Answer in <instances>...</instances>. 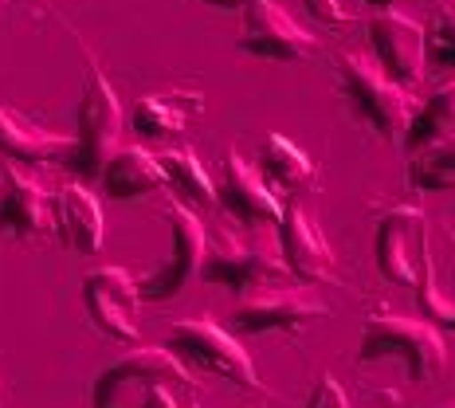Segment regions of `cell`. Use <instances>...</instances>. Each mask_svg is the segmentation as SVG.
Listing matches in <instances>:
<instances>
[{"label":"cell","mask_w":455,"mask_h":408,"mask_svg":"<svg viewBox=\"0 0 455 408\" xmlns=\"http://www.w3.org/2000/svg\"><path fill=\"white\" fill-rule=\"evenodd\" d=\"M87 60V91L79 99V110H75V138H71V149H68V169L75 173V181L91 185L102 177L107 161L118 154V141H122V102H118V91L110 87L107 71L99 68L91 52H83Z\"/></svg>","instance_id":"6da1fadb"},{"label":"cell","mask_w":455,"mask_h":408,"mask_svg":"<svg viewBox=\"0 0 455 408\" xmlns=\"http://www.w3.org/2000/svg\"><path fill=\"white\" fill-rule=\"evenodd\" d=\"M401 362L409 369L412 381H432L443 373L448 362V341H443L440 326L428 318H409V315H377L365 318L362 341H357V362L377 365V362Z\"/></svg>","instance_id":"7a4b0ae2"},{"label":"cell","mask_w":455,"mask_h":408,"mask_svg":"<svg viewBox=\"0 0 455 408\" xmlns=\"http://www.w3.org/2000/svg\"><path fill=\"white\" fill-rule=\"evenodd\" d=\"M338 87H341V99L357 110V118L369 122L385 141H404L409 122L420 102L412 99L404 83H396L393 75H385L377 68V60L357 55V52H341Z\"/></svg>","instance_id":"3957f363"},{"label":"cell","mask_w":455,"mask_h":408,"mask_svg":"<svg viewBox=\"0 0 455 408\" xmlns=\"http://www.w3.org/2000/svg\"><path fill=\"white\" fill-rule=\"evenodd\" d=\"M204 283H220L232 295H255L263 287H279V279H291L283 255H271L267 248L240 232V220H228L208 232L204 252Z\"/></svg>","instance_id":"277c9868"},{"label":"cell","mask_w":455,"mask_h":408,"mask_svg":"<svg viewBox=\"0 0 455 408\" xmlns=\"http://www.w3.org/2000/svg\"><path fill=\"white\" fill-rule=\"evenodd\" d=\"M154 385H173L185 393H196V377L185 369L181 354L169 346H130L114 365H107L91 385V404L94 408H122L130 388H154Z\"/></svg>","instance_id":"5b68a950"},{"label":"cell","mask_w":455,"mask_h":408,"mask_svg":"<svg viewBox=\"0 0 455 408\" xmlns=\"http://www.w3.org/2000/svg\"><path fill=\"white\" fill-rule=\"evenodd\" d=\"M169 349L188 357V362L204 365L208 373L224 377L235 388H248V393H263V377L255 369L251 354L240 346V338L228 334L224 326H216L212 318H181L169 330Z\"/></svg>","instance_id":"8992f818"},{"label":"cell","mask_w":455,"mask_h":408,"mask_svg":"<svg viewBox=\"0 0 455 408\" xmlns=\"http://www.w3.org/2000/svg\"><path fill=\"white\" fill-rule=\"evenodd\" d=\"M165 224H169V255L157 263L149 275H141V302H169L177 299L188 283L201 275L204 268V252H208V228L204 220L185 204H169L165 208Z\"/></svg>","instance_id":"52a82bcc"},{"label":"cell","mask_w":455,"mask_h":408,"mask_svg":"<svg viewBox=\"0 0 455 408\" xmlns=\"http://www.w3.org/2000/svg\"><path fill=\"white\" fill-rule=\"evenodd\" d=\"M330 307L322 302L315 291L307 287H263L248 295L240 307L232 310V330L248 338H263V334H291L299 338L302 330H310L315 322H326Z\"/></svg>","instance_id":"ba28073f"},{"label":"cell","mask_w":455,"mask_h":408,"mask_svg":"<svg viewBox=\"0 0 455 408\" xmlns=\"http://www.w3.org/2000/svg\"><path fill=\"white\" fill-rule=\"evenodd\" d=\"M83 307H87L94 330H99L102 338L138 346V338H141V330H138L141 283L126 268L87 271V279H83Z\"/></svg>","instance_id":"9c48e42d"},{"label":"cell","mask_w":455,"mask_h":408,"mask_svg":"<svg viewBox=\"0 0 455 408\" xmlns=\"http://www.w3.org/2000/svg\"><path fill=\"white\" fill-rule=\"evenodd\" d=\"M428 228H432L428 212L416 204H396L393 212L381 216L373 255H377V268H381L388 283H396V287H416L424 255L432 252Z\"/></svg>","instance_id":"30bf717a"},{"label":"cell","mask_w":455,"mask_h":408,"mask_svg":"<svg viewBox=\"0 0 455 408\" xmlns=\"http://www.w3.org/2000/svg\"><path fill=\"white\" fill-rule=\"evenodd\" d=\"M240 52L275 63H299L318 52V36L310 28H302L279 0H251L243 8Z\"/></svg>","instance_id":"8fae6325"},{"label":"cell","mask_w":455,"mask_h":408,"mask_svg":"<svg viewBox=\"0 0 455 408\" xmlns=\"http://www.w3.org/2000/svg\"><path fill=\"white\" fill-rule=\"evenodd\" d=\"M279 255L287 263L291 279L299 283H338V260L334 248L326 244L315 212H307L302 204L287 201L279 220Z\"/></svg>","instance_id":"7c38bea8"},{"label":"cell","mask_w":455,"mask_h":408,"mask_svg":"<svg viewBox=\"0 0 455 408\" xmlns=\"http://www.w3.org/2000/svg\"><path fill=\"white\" fill-rule=\"evenodd\" d=\"M216 188H220V208L232 220H240V224H279L283 220L287 201L263 181L259 169L248 165V157L240 149H228L224 154Z\"/></svg>","instance_id":"4fadbf2b"},{"label":"cell","mask_w":455,"mask_h":408,"mask_svg":"<svg viewBox=\"0 0 455 408\" xmlns=\"http://www.w3.org/2000/svg\"><path fill=\"white\" fill-rule=\"evenodd\" d=\"M44 232H52V196L24 161H8L0 177V236L36 240Z\"/></svg>","instance_id":"5bb4252c"},{"label":"cell","mask_w":455,"mask_h":408,"mask_svg":"<svg viewBox=\"0 0 455 408\" xmlns=\"http://www.w3.org/2000/svg\"><path fill=\"white\" fill-rule=\"evenodd\" d=\"M369 47H373L377 68L404 87L424 75V24L412 16L396 12V8L377 12L369 20Z\"/></svg>","instance_id":"9a60e30c"},{"label":"cell","mask_w":455,"mask_h":408,"mask_svg":"<svg viewBox=\"0 0 455 408\" xmlns=\"http://www.w3.org/2000/svg\"><path fill=\"white\" fill-rule=\"evenodd\" d=\"M52 232L63 248H71L79 255L102 252L107 220H102V204H99V196L91 193V185L68 181V185L55 188V196H52Z\"/></svg>","instance_id":"2e32d148"},{"label":"cell","mask_w":455,"mask_h":408,"mask_svg":"<svg viewBox=\"0 0 455 408\" xmlns=\"http://www.w3.org/2000/svg\"><path fill=\"white\" fill-rule=\"evenodd\" d=\"M204 110V94L193 87H177V91H157L146 94L130 107V126L138 138L146 141H177L188 134L196 118Z\"/></svg>","instance_id":"e0dca14e"},{"label":"cell","mask_w":455,"mask_h":408,"mask_svg":"<svg viewBox=\"0 0 455 408\" xmlns=\"http://www.w3.org/2000/svg\"><path fill=\"white\" fill-rule=\"evenodd\" d=\"M68 149H71L68 134L44 130L28 114L0 102V154H8L12 161H24V165H44V161L68 157Z\"/></svg>","instance_id":"ac0fdd59"},{"label":"cell","mask_w":455,"mask_h":408,"mask_svg":"<svg viewBox=\"0 0 455 408\" xmlns=\"http://www.w3.org/2000/svg\"><path fill=\"white\" fill-rule=\"evenodd\" d=\"M99 185L110 201H138V196H146V193L169 188L161 157L149 154V149H141V146H122L118 154L107 161Z\"/></svg>","instance_id":"d6986e66"},{"label":"cell","mask_w":455,"mask_h":408,"mask_svg":"<svg viewBox=\"0 0 455 408\" xmlns=\"http://www.w3.org/2000/svg\"><path fill=\"white\" fill-rule=\"evenodd\" d=\"M259 173L275 193H310L318 188V165L287 134H267L259 146Z\"/></svg>","instance_id":"ffe728a7"},{"label":"cell","mask_w":455,"mask_h":408,"mask_svg":"<svg viewBox=\"0 0 455 408\" xmlns=\"http://www.w3.org/2000/svg\"><path fill=\"white\" fill-rule=\"evenodd\" d=\"M161 157V169H165V185L173 188L177 204L185 208H220V188L208 177V169L201 165L193 146H169Z\"/></svg>","instance_id":"44dd1931"},{"label":"cell","mask_w":455,"mask_h":408,"mask_svg":"<svg viewBox=\"0 0 455 408\" xmlns=\"http://www.w3.org/2000/svg\"><path fill=\"white\" fill-rule=\"evenodd\" d=\"M448 134H455V79L443 83L440 91L428 94V99L416 107L409 134H404V146H409V154H412V149L428 146L435 138H448Z\"/></svg>","instance_id":"7402d4cb"},{"label":"cell","mask_w":455,"mask_h":408,"mask_svg":"<svg viewBox=\"0 0 455 408\" xmlns=\"http://www.w3.org/2000/svg\"><path fill=\"white\" fill-rule=\"evenodd\" d=\"M409 185L420 193H440L455 188V134L435 138L428 146L412 149L409 157Z\"/></svg>","instance_id":"603a6c76"},{"label":"cell","mask_w":455,"mask_h":408,"mask_svg":"<svg viewBox=\"0 0 455 408\" xmlns=\"http://www.w3.org/2000/svg\"><path fill=\"white\" fill-rule=\"evenodd\" d=\"M424 63L435 71H455V0H443L424 24Z\"/></svg>","instance_id":"cb8c5ba5"},{"label":"cell","mask_w":455,"mask_h":408,"mask_svg":"<svg viewBox=\"0 0 455 408\" xmlns=\"http://www.w3.org/2000/svg\"><path fill=\"white\" fill-rule=\"evenodd\" d=\"M302 408H349V396H346V388H341V381L334 373H322Z\"/></svg>","instance_id":"d4e9b609"},{"label":"cell","mask_w":455,"mask_h":408,"mask_svg":"<svg viewBox=\"0 0 455 408\" xmlns=\"http://www.w3.org/2000/svg\"><path fill=\"white\" fill-rule=\"evenodd\" d=\"M302 4H307V12L315 16L318 24L334 28V32H341V28L354 24V12L346 8V0H302Z\"/></svg>","instance_id":"484cf974"},{"label":"cell","mask_w":455,"mask_h":408,"mask_svg":"<svg viewBox=\"0 0 455 408\" xmlns=\"http://www.w3.org/2000/svg\"><path fill=\"white\" fill-rule=\"evenodd\" d=\"M177 388L173 385H154V388H146V396L134 404V408H177Z\"/></svg>","instance_id":"4316f807"},{"label":"cell","mask_w":455,"mask_h":408,"mask_svg":"<svg viewBox=\"0 0 455 408\" xmlns=\"http://www.w3.org/2000/svg\"><path fill=\"white\" fill-rule=\"evenodd\" d=\"M204 4H212V8H248L251 0H204Z\"/></svg>","instance_id":"83f0119b"},{"label":"cell","mask_w":455,"mask_h":408,"mask_svg":"<svg viewBox=\"0 0 455 408\" xmlns=\"http://www.w3.org/2000/svg\"><path fill=\"white\" fill-rule=\"evenodd\" d=\"M369 4H377V8H381V12H385V8H393L396 0H369Z\"/></svg>","instance_id":"f1b7e54d"},{"label":"cell","mask_w":455,"mask_h":408,"mask_svg":"<svg viewBox=\"0 0 455 408\" xmlns=\"http://www.w3.org/2000/svg\"><path fill=\"white\" fill-rule=\"evenodd\" d=\"M185 408H204V404H201V401H196V396H193V393H188V404H185Z\"/></svg>","instance_id":"f546056e"},{"label":"cell","mask_w":455,"mask_h":408,"mask_svg":"<svg viewBox=\"0 0 455 408\" xmlns=\"http://www.w3.org/2000/svg\"><path fill=\"white\" fill-rule=\"evenodd\" d=\"M0 408H4V385H0Z\"/></svg>","instance_id":"4dcf8cb0"},{"label":"cell","mask_w":455,"mask_h":408,"mask_svg":"<svg viewBox=\"0 0 455 408\" xmlns=\"http://www.w3.org/2000/svg\"><path fill=\"white\" fill-rule=\"evenodd\" d=\"M373 408H393V404H373Z\"/></svg>","instance_id":"1f68e13d"},{"label":"cell","mask_w":455,"mask_h":408,"mask_svg":"<svg viewBox=\"0 0 455 408\" xmlns=\"http://www.w3.org/2000/svg\"><path fill=\"white\" fill-rule=\"evenodd\" d=\"M440 408H455V401H451V404H440Z\"/></svg>","instance_id":"d6a6232c"}]
</instances>
